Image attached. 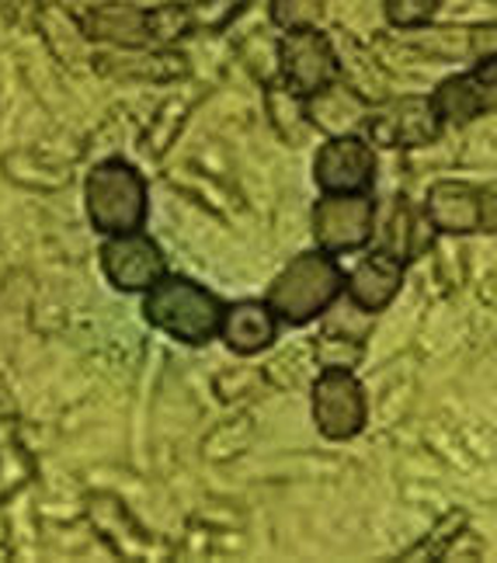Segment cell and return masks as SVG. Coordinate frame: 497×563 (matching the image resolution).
Here are the masks:
<instances>
[{
    "mask_svg": "<svg viewBox=\"0 0 497 563\" xmlns=\"http://www.w3.org/2000/svg\"><path fill=\"white\" fill-rule=\"evenodd\" d=\"M143 313L157 331L170 334L181 344H209L220 334L223 302L216 292L199 286V282L164 272L154 286L146 289Z\"/></svg>",
    "mask_w": 497,
    "mask_h": 563,
    "instance_id": "6da1fadb",
    "label": "cell"
},
{
    "mask_svg": "<svg viewBox=\"0 0 497 563\" xmlns=\"http://www.w3.org/2000/svg\"><path fill=\"white\" fill-rule=\"evenodd\" d=\"M341 292L344 272L338 268L334 257L328 251H307L292 257L289 268L278 272L268 289V307L289 328H302V323L328 313Z\"/></svg>",
    "mask_w": 497,
    "mask_h": 563,
    "instance_id": "7a4b0ae2",
    "label": "cell"
},
{
    "mask_svg": "<svg viewBox=\"0 0 497 563\" xmlns=\"http://www.w3.org/2000/svg\"><path fill=\"white\" fill-rule=\"evenodd\" d=\"M146 181L125 161H104L88 175V216L104 236L140 233L146 223Z\"/></svg>",
    "mask_w": 497,
    "mask_h": 563,
    "instance_id": "3957f363",
    "label": "cell"
},
{
    "mask_svg": "<svg viewBox=\"0 0 497 563\" xmlns=\"http://www.w3.org/2000/svg\"><path fill=\"white\" fill-rule=\"evenodd\" d=\"M376 227V202L365 191H323L313 206V236L328 254H349L369 244Z\"/></svg>",
    "mask_w": 497,
    "mask_h": 563,
    "instance_id": "277c9868",
    "label": "cell"
},
{
    "mask_svg": "<svg viewBox=\"0 0 497 563\" xmlns=\"http://www.w3.org/2000/svg\"><path fill=\"white\" fill-rule=\"evenodd\" d=\"M313 421L323 439L349 442L369 421L362 383L344 365H328L313 383Z\"/></svg>",
    "mask_w": 497,
    "mask_h": 563,
    "instance_id": "5b68a950",
    "label": "cell"
},
{
    "mask_svg": "<svg viewBox=\"0 0 497 563\" xmlns=\"http://www.w3.org/2000/svg\"><path fill=\"white\" fill-rule=\"evenodd\" d=\"M278 63H283L286 88L296 98H317L320 91H331L341 74V59L331 46V38L310 29H289V35L278 46Z\"/></svg>",
    "mask_w": 497,
    "mask_h": 563,
    "instance_id": "8992f818",
    "label": "cell"
},
{
    "mask_svg": "<svg viewBox=\"0 0 497 563\" xmlns=\"http://www.w3.org/2000/svg\"><path fill=\"white\" fill-rule=\"evenodd\" d=\"M365 129L379 146H424L439 136L442 119L431 98H400L365 115Z\"/></svg>",
    "mask_w": 497,
    "mask_h": 563,
    "instance_id": "52a82bcc",
    "label": "cell"
},
{
    "mask_svg": "<svg viewBox=\"0 0 497 563\" xmlns=\"http://www.w3.org/2000/svg\"><path fill=\"white\" fill-rule=\"evenodd\" d=\"M101 268L115 289L122 292H146L167 272L161 247L143 233L112 236L101 247Z\"/></svg>",
    "mask_w": 497,
    "mask_h": 563,
    "instance_id": "ba28073f",
    "label": "cell"
},
{
    "mask_svg": "<svg viewBox=\"0 0 497 563\" xmlns=\"http://www.w3.org/2000/svg\"><path fill=\"white\" fill-rule=\"evenodd\" d=\"M313 178L323 191H365L376 178L373 146L352 133L328 140L317 154Z\"/></svg>",
    "mask_w": 497,
    "mask_h": 563,
    "instance_id": "9c48e42d",
    "label": "cell"
},
{
    "mask_svg": "<svg viewBox=\"0 0 497 563\" xmlns=\"http://www.w3.org/2000/svg\"><path fill=\"white\" fill-rule=\"evenodd\" d=\"M442 122L466 125L494 108V56H487L473 74H460L445 80L431 98Z\"/></svg>",
    "mask_w": 497,
    "mask_h": 563,
    "instance_id": "30bf717a",
    "label": "cell"
},
{
    "mask_svg": "<svg viewBox=\"0 0 497 563\" xmlns=\"http://www.w3.org/2000/svg\"><path fill=\"white\" fill-rule=\"evenodd\" d=\"M404 257H397L394 251H376L373 257L355 265V272L344 278V289H349V299L365 313H379L394 302V296L404 286Z\"/></svg>",
    "mask_w": 497,
    "mask_h": 563,
    "instance_id": "8fae6325",
    "label": "cell"
},
{
    "mask_svg": "<svg viewBox=\"0 0 497 563\" xmlns=\"http://www.w3.org/2000/svg\"><path fill=\"white\" fill-rule=\"evenodd\" d=\"M424 220L439 233H473L484 227V191L466 181H439L424 199Z\"/></svg>",
    "mask_w": 497,
    "mask_h": 563,
    "instance_id": "7c38bea8",
    "label": "cell"
},
{
    "mask_svg": "<svg viewBox=\"0 0 497 563\" xmlns=\"http://www.w3.org/2000/svg\"><path fill=\"white\" fill-rule=\"evenodd\" d=\"M220 334L227 341V349L236 355H257L275 344L278 338V317L272 313L268 302L257 299H241L233 307H223Z\"/></svg>",
    "mask_w": 497,
    "mask_h": 563,
    "instance_id": "4fadbf2b",
    "label": "cell"
},
{
    "mask_svg": "<svg viewBox=\"0 0 497 563\" xmlns=\"http://www.w3.org/2000/svg\"><path fill=\"white\" fill-rule=\"evenodd\" d=\"M84 25H88L91 38L115 42V46H125V49H143L146 42H150V35H146V11L129 8V4L95 8Z\"/></svg>",
    "mask_w": 497,
    "mask_h": 563,
    "instance_id": "5bb4252c",
    "label": "cell"
},
{
    "mask_svg": "<svg viewBox=\"0 0 497 563\" xmlns=\"http://www.w3.org/2000/svg\"><path fill=\"white\" fill-rule=\"evenodd\" d=\"M188 29H191V14L185 8H178V4H164L157 11H146L150 42H161V46H167V42H178Z\"/></svg>",
    "mask_w": 497,
    "mask_h": 563,
    "instance_id": "9a60e30c",
    "label": "cell"
},
{
    "mask_svg": "<svg viewBox=\"0 0 497 563\" xmlns=\"http://www.w3.org/2000/svg\"><path fill=\"white\" fill-rule=\"evenodd\" d=\"M323 14V0H272V21L278 29H310Z\"/></svg>",
    "mask_w": 497,
    "mask_h": 563,
    "instance_id": "2e32d148",
    "label": "cell"
},
{
    "mask_svg": "<svg viewBox=\"0 0 497 563\" xmlns=\"http://www.w3.org/2000/svg\"><path fill=\"white\" fill-rule=\"evenodd\" d=\"M383 11L390 18V25L418 29V25H428L431 14L439 11V0H386Z\"/></svg>",
    "mask_w": 497,
    "mask_h": 563,
    "instance_id": "e0dca14e",
    "label": "cell"
},
{
    "mask_svg": "<svg viewBox=\"0 0 497 563\" xmlns=\"http://www.w3.org/2000/svg\"><path fill=\"white\" fill-rule=\"evenodd\" d=\"M484 230L494 233V188L484 191Z\"/></svg>",
    "mask_w": 497,
    "mask_h": 563,
    "instance_id": "ac0fdd59",
    "label": "cell"
}]
</instances>
